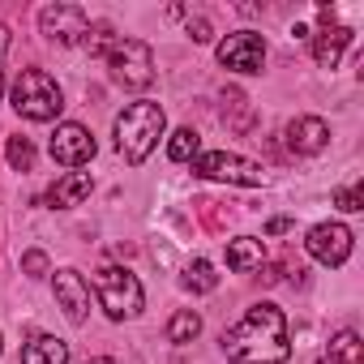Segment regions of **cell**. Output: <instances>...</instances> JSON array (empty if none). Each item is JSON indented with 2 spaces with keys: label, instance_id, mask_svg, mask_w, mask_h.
I'll list each match as a JSON object with an SVG mask.
<instances>
[{
  "label": "cell",
  "instance_id": "obj_7",
  "mask_svg": "<svg viewBox=\"0 0 364 364\" xmlns=\"http://www.w3.org/2000/svg\"><path fill=\"white\" fill-rule=\"evenodd\" d=\"M39 31L52 39V43H65V48H77L90 39V18L82 5H48L39 14Z\"/></svg>",
  "mask_w": 364,
  "mask_h": 364
},
{
  "label": "cell",
  "instance_id": "obj_10",
  "mask_svg": "<svg viewBox=\"0 0 364 364\" xmlns=\"http://www.w3.org/2000/svg\"><path fill=\"white\" fill-rule=\"evenodd\" d=\"M351 245H355V236L347 223H317V228H309V240H304L309 257L321 266H343L351 257Z\"/></svg>",
  "mask_w": 364,
  "mask_h": 364
},
{
  "label": "cell",
  "instance_id": "obj_1",
  "mask_svg": "<svg viewBox=\"0 0 364 364\" xmlns=\"http://www.w3.org/2000/svg\"><path fill=\"white\" fill-rule=\"evenodd\" d=\"M223 355L232 364H287V317L279 304L262 300L253 304L232 330H223Z\"/></svg>",
  "mask_w": 364,
  "mask_h": 364
},
{
  "label": "cell",
  "instance_id": "obj_5",
  "mask_svg": "<svg viewBox=\"0 0 364 364\" xmlns=\"http://www.w3.org/2000/svg\"><path fill=\"white\" fill-rule=\"evenodd\" d=\"M103 56H107V69H112V77H116L120 86L146 90V86L154 82V52H150V43L120 35V39H112V48H107Z\"/></svg>",
  "mask_w": 364,
  "mask_h": 364
},
{
  "label": "cell",
  "instance_id": "obj_2",
  "mask_svg": "<svg viewBox=\"0 0 364 364\" xmlns=\"http://www.w3.org/2000/svg\"><path fill=\"white\" fill-rule=\"evenodd\" d=\"M167 133V112L150 99H137L129 103L120 116H116V150L124 154V163H146L159 146V137Z\"/></svg>",
  "mask_w": 364,
  "mask_h": 364
},
{
  "label": "cell",
  "instance_id": "obj_16",
  "mask_svg": "<svg viewBox=\"0 0 364 364\" xmlns=\"http://www.w3.org/2000/svg\"><path fill=\"white\" fill-rule=\"evenodd\" d=\"M22 364H69V343L56 338V334H39V338L26 343Z\"/></svg>",
  "mask_w": 364,
  "mask_h": 364
},
{
  "label": "cell",
  "instance_id": "obj_15",
  "mask_svg": "<svg viewBox=\"0 0 364 364\" xmlns=\"http://www.w3.org/2000/svg\"><path fill=\"white\" fill-rule=\"evenodd\" d=\"M90 171H69V176H60L56 185H52V193H48V206H56V210H69V206H77L82 198H90Z\"/></svg>",
  "mask_w": 364,
  "mask_h": 364
},
{
  "label": "cell",
  "instance_id": "obj_23",
  "mask_svg": "<svg viewBox=\"0 0 364 364\" xmlns=\"http://www.w3.org/2000/svg\"><path fill=\"white\" fill-rule=\"evenodd\" d=\"M334 206H338V210H347V215L364 210V189H338V193H334Z\"/></svg>",
  "mask_w": 364,
  "mask_h": 364
},
{
  "label": "cell",
  "instance_id": "obj_3",
  "mask_svg": "<svg viewBox=\"0 0 364 364\" xmlns=\"http://www.w3.org/2000/svg\"><path fill=\"white\" fill-rule=\"evenodd\" d=\"M95 296H99V309L112 321H133L146 304V291H141L137 274H129L124 266H103L95 274Z\"/></svg>",
  "mask_w": 364,
  "mask_h": 364
},
{
  "label": "cell",
  "instance_id": "obj_21",
  "mask_svg": "<svg viewBox=\"0 0 364 364\" xmlns=\"http://www.w3.org/2000/svg\"><path fill=\"white\" fill-rule=\"evenodd\" d=\"M5 159H9L14 171H31V167H35V146H31V137H9Z\"/></svg>",
  "mask_w": 364,
  "mask_h": 364
},
{
  "label": "cell",
  "instance_id": "obj_20",
  "mask_svg": "<svg viewBox=\"0 0 364 364\" xmlns=\"http://www.w3.org/2000/svg\"><path fill=\"white\" fill-rule=\"evenodd\" d=\"M202 154V137L193 133V129H176L171 137H167V159L171 163H193Z\"/></svg>",
  "mask_w": 364,
  "mask_h": 364
},
{
  "label": "cell",
  "instance_id": "obj_28",
  "mask_svg": "<svg viewBox=\"0 0 364 364\" xmlns=\"http://www.w3.org/2000/svg\"><path fill=\"white\" fill-rule=\"evenodd\" d=\"M0 351H5V338H0Z\"/></svg>",
  "mask_w": 364,
  "mask_h": 364
},
{
  "label": "cell",
  "instance_id": "obj_14",
  "mask_svg": "<svg viewBox=\"0 0 364 364\" xmlns=\"http://www.w3.org/2000/svg\"><path fill=\"white\" fill-rule=\"evenodd\" d=\"M262 262H266V245H262L257 236H236V240H228V270L253 274V270H262Z\"/></svg>",
  "mask_w": 364,
  "mask_h": 364
},
{
  "label": "cell",
  "instance_id": "obj_24",
  "mask_svg": "<svg viewBox=\"0 0 364 364\" xmlns=\"http://www.w3.org/2000/svg\"><path fill=\"white\" fill-rule=\"evenodd\" d=\"M189 39H193V43H210V39H215V31H210V22H206V18H198V22H189Z\"/></svg>",
  "mask_w": 364,
  "mask_h": 364
},
{
  "label": "cell",
  "instance_id": "obj_17",
  "mask_svg": "<svg viewBox=\"0 0 364 364\" xmlns=\"http://www.w3.org/2000/svg\"><path fill=\"white\" fill-rule=\"evenodd\" d=\"M180 287L193 291V296H206V291L219 287V274H215V266H210L206 257H193V262L185 266V274H180Z\"/></svg>",
  "mask_w": 364,
  "mask_h": 364
},
{
  "label": "cell",
  "instance_id": "obj_18",
  "mask_svg": "<svg viewBox=\"0 0 364 364\" xmlns=\"http://www.w3.org/2000/svg\"><path fill=\"white\" fill-rule=\"evenodd\" d=\"M326 360H330V364H364V343H360V334H355V330H338V334L330 338Z\"/></svg>",
  "mask_w": 364,
  "mask_h": 364
},
{
  "label": "cell",
  "instance_id": "obj_13",
  "mask_svg": "<svg viewBox=\"0 0 364 364\" xmlns=\"http://www.w3.org/2000/svg\"><path fill=\"white\" fill-rule=\"evenodd\" d=\"M309 39H313V60H317L321 69H334L338 56L347 52V43H351L355 35H351V26H338V22H334V26H321V31L309 35Z\"/></svg>",
  "mask_w": 364,
  "mask_h": 364
},
{
  "label": "cell",
  "instance_id": "obj_27",
  "mask_svg": "<svg viewBox=\"0 0 364 364\" xmlns=\"http://www.w3.org/2000/svg\"><path fill=\"white\" fill-rule=\"evenodd\" d=\"M86 364H116L112 355H95V360H86Z\"/></svg>",
  "mask_w": 364,
  "mask_h": 364
},
{
  "label": "cell",
  "instance_id": "obj_9",
  "mask_svg": "<svg viewBox=\"0 0 364 364\" xmlns=\"http://www.w3.org/2000/svg\"><path fill=\"white\" fill-rule=\"evenodd\" d=\"M48 150H52V159L60 163V167H86L90 159H95V133L86 129V124H77V120H65V124H56V133H52V141H48Z\"/></svg>",
  "mask_w": 364,
  "mask_h": 364
},
{
  "label": "cell",
  "instance_id": "obj_25",
  "mask_svg": "<svg viewBox=\"0 0 364 364\" xmlns=\"http://www.w3.org/2000/svg\"><path fill=\"white\" fill-rule=\"evenodd\" d=\"M5 52H9V26H0V95H5Z\"/></svg>",
  "mask_w": 364,
  "mask_h": 364
},
{
  "label": "cell",
  "instance_id": "obj_19",
  "mask_svg": "<svg viewBox=\"0 0 364 364\" xmlns=\"http://www.w3.org/2000/svg\"><path fill=\"white\" fill-rule=\"evenodd\" d=\"M202 334V313H193V309H180L171 321H167V338L176 343V347H185V343H193Z\"/></svg>",
  "mask_w": 364,
  "mask_h": 364
},
{
  "label": "cell",
  "instance_id": "obj_11",
  "mask_svg": "<svg viewBox=\"0 0 364 364\" xmlns=\"http://www.w3.org/2000/svg\"><path fill=\"white\" fill-rule=\"evenodd\" d=\"M52 287H56V304L65 309V317L73 321V326H82L86 317H90V283L77 274V270H56L52 274Z\"/></svg>",
  "mask_w": 364,
  "mask_h": 364
},
{
  "label": "cell",
  "instance_id": "obj_8",
  "mask_svg": "<svg viewBox=\"0 0 364 364\" xmlns=\"http://www.w3.org/2000/svg\"><path fill=\"white\" fill-rule=\"evenodd\" d=\"M215 56L232 73H262V65H266V39L257 31H236V35H228L215 48Z\"/></svg>",
  "mask_w": 364,
  "mask_h": 364
},
{
  "label": "cell",
  "instance_id": "obj_6",
  "mask_svg": "<svg viewBox=\"0 0 364 364\" xmlns=\"http://www.w3.org/2000/svg\"><path fill=\"white\" fill-rule=\"evenodd\" d=\"M193 176H202V180H228V185H245V189L266 185L262 163L240 159V154H232V150H206V154H198V159H193Z\"/></svg>",
  "mask_w": 364,
  "mask_h": 364
},
{
  "label": "cell",
  "instance_id": "obj_4",
  "mask_svg": "<svg viewBox=\"0 0 364 364\" xmlns=\"http://www.w3.org/2000/svg\"><path fill=\"white\" fill-rule=\"evenodd\" d=\"M9 99H14V112L26 116V120H56L60 107H65V90H60L56 77H48L43 69H26V73L14 82Z\"/></svg>",
  "mask_w": 364,
  "mask_h": 364
},
{
  "label": "cell",
  "instance_id": "obj_22",
  "mask_svg": "<svg viewBox=\"0 0 364 364\" xmlns=\"http://www.w3.org/2000/svg\"><path fill=\"white\" fill-rule=\"evenodd\" d=\"M22 274H31V279H43V274H52V266H48V253H43V249H26V253H22Z\"/></svg>",
  "mask_w": 364,
  "mask_h": 364
},
{
  "label": "cell",
  "instance_id": "obj_12",
  "mask_svg": "<svg viewBox=\"0 0 364 364\" xmlns=\"http://www.w3.org/2000/svg\"><path fill=\"white\" fill-rule=\"evenodd\" d=\"M287 146L296 154H321L330 146V124L321 116H296L287 124Z\"/></svg>",
  "mask_w": 364,
  "mask_h": 364
},
{
  "label": "cell",
  "instance_id": "obj_26",
  "mask_svg": "<svg viewBox=\"0 0 364 364\" xmlns=\"http://www.w3.org/2000/svg\"><path fill=\"white\" fill-rule=\"evenodd\" d=\"M283 232H291V219H270L266 223V236H283Z\"/></svg>",
  "mask_w": 364,
  "mask_h": 364
}]
</instances>
